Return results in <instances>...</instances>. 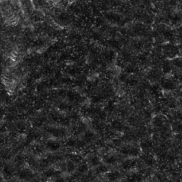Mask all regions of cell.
I'll list each match as a JSON object with an SVG mask.
<instances>
[{
  "label": "cell",
  "instance_id": "1",
  "mask_svg": "<svg viewBox=\"0 0 182 182\" xmlns=\"http://www.w3.org/2000/svg\"><path fill=\"white\" fill-rule=\"evenodd\" d=\"M164 53L168 58H174L179 53V48L174 45L167 44L163 48Z\"/></svg>",
  "mask_w": 182,
  "mask_h": 182
},
{
  "label": "cell",
  "instance_id": "2",
  "mask_svg": "<svg viewBox=\"0 0 182 182\" xmlns=\"http://www.w3.org/2000/svg\"><path fill=\"white\" fill-rule=\"evenodd\" d=\"M161 86L165 90H172L176 88V83L171 78L163 79L161 82Z\"/></svg>",
  "mask_w": 182,
  "mask_h": 182
},
{
  "label": "cell",
  "instance_id": "3",
  "mask_svg": "<svg viewBox=\"0 0 182 182\" xmlns=\"http://www.w3.org/2000/svg\"><path fill=\"white\" fill-rule=\"evenodd\" d=\"M120 152L124 155H132V156H137L139 154V150L135 147H132V146L123 147Z\"/></svg>",
  "mask_w": 182,
  "mask_h": 182
},
{
  "label": "cell",
  "instance_id": "4",
  "mask_svg": "<svg viewBox=\"0 0 182 182\" xmlns=\"http://www.w3.org/2000/svg\"><path fill=\"white\" fill-rule=\"evenodd\" d=\"M48 132L51 135L54 136L55 137H63L65 135V131L62 129L59 128H48Z\"/></svg>",
  "mask_w": 182,
  "mask_h": 182
},
{
  "label": "cell",
  "instance_id": "5",
  "mask_svg": "<svg viewBox=\"0 0 182 182\" xmlns=\"http://www.w3.org/2000/svg\"><path fill=\"white\" fill-rule=\"evenodd\" d=\"M33 176V174L32 173V171H30L29 169H23L19 173V179L23 180H27L31 178H32Z\"/></svg>",
  "mask_w": 182,
  "mask_h": 182
},
{
  "label": "cell",
  "instance_id": "6",
  "mask_svg": "<svg viewBox=\"0 0 182 182\" xmlns=\"http://www.w3.org/2000/svg\"><path fill=\"white\" fill-rule=\"evenodd\" d=\"M137 164V162L136 160L127 159L122 162V168L124 169V170L130 169L136 166Z\"/></svg>",
  "mask_w": 182,
  "mask_h": 182
},
{
  "label": "cell",
  "instance_id": "7",
  "mask_svg": "<svg viewBox=\"0 0 182 182\" xmlns=\"http://www.w3.org/2000/svg\"><path fill=\"white\" fill-rule=\"evenodd\" d=\"M46 146L48 149L51 151H56L61 147V144L57 141L48 140L46 144Z\"/></svg>",
  "mask_w": 182,
  "mask_h": 182
},
{
  "label": "cell",
  "instance_id": "8",
  "mask_svg": "<svg viewBox=\"0 0 182 182\" xmlns=\"http://www.w3.org/2000/svg\"><path fill=\"white\" fill-rule=\"evenodd\" d=\"M142 179V176L141 174L132 173L129 175L127 178V182H139Z\"/></svg>",
  "mask_w": 182,
  "mask_h": 182
},
{
  "label": "cell",
  "instance_id": "9",
  "mask_svg": "<svg viewBox=\"0 0 182 182\" xmlns=\"http://www.w3.org/2000/svg\"><path fill=\"white\" fill-rule=\"evenodd\" d=\"M120 176V172L117 171H113L110 172H108L107 174V179L109 181H115L116 180L119 179V177Z\"/></svg>",
  "mask_w": 182,
  "mask_h": 182
},
{
  "label": "cell",
  "instance_id": "10",
  "mask_svg": "<svg viewBox=\"0 0 182 182\" xmlns=\"http://www.w3.org/2000/svg\"><path fill=\"white\" fill-rule=\"evenodd\" d=\"M160 73L157 70H152L151 71L148 73V78L150 80L152 81H156L159 79Z\"/></svg>",
  "mask_w": 182,
  "mask_h": 182
},
{
  "label": "cell",
  "instance_id": "11",
  "mask_svg": "<svg viewBox=\"0 0 182 182\" xmlns=\"http://www.w3.org/2000/svg\"><path fill=\"white\" fill-rule=\"evenodd\" d=\"M94 137H95V135L93 132L91 131H87L85 134H84V141L86 142H90L91 141L93 140Z\"/></svg>",
  "mask_w": 182,
  "mask_h": 182
},
{
  "label": "cell",
  "instance_id": "12",
  "mask_svg": "<svg viewBox=\"0 0 182 182\" xmlns=\"http://www.w3.org/2000/svg\"><path fill=\"white\" fill-rule=\"evenodd\" d=\"M58 174V171H55V169H48L46 171H44V173L45 177H48V178L54 177V176L57 175Z\"/></svg>",
  "mask_w": 182,
  "mask_h": 182
},
{
  "label": "cell",
  "instance_id": "13",
  "mask_svg": "<svg viewBox=\"0 0 182 182\" xmlns=\"http://www.w3.org/2000/svg\"><path fill=\"white\" fill-rule=\"evenodd\" d=\"M104 162L108 164H114L117 162V158L115 156H106L104 158Z\"/></svg>",
  "mask_w": 182,
  "mask_h": 182
},
{
  "label": "cell",
  "instance_id": "14",
  "mask_svg": "<svg viewBox=\"0 0 182 182\" xmlns=\"http://www.w3.org/2000/svg\"><path fill=\"white\" fill-rule=\"evenodd\" d=\"M31 151L33 153H34L35 155H39L43 152V149L41 148V146H40L39 144H33L31 146Z\"/></svg>",
  "mask_w": 182,
  "mask_h": 182
},
{
  "label": "cell",
  "instance_id": "15",
  "mask_svg": "<svg viewBox=\"0 0 182 182\" xmlns=\"http://www.w3.org/2000/svg\"><path fill=\"white\" fill-rule=\"evenodd\" d=\"M163 71L165 73H169L171 70V64L169 61H164L162 64Z\"/></svg>",
  "mask_w": 182,
  "mask_h": 182
},
{
  "label": "cell",
  "instance_id": "16",
  "mask_svg": "<svg viewBox=\"0 0 182 182\" xmlns=\"http://www.w3.org/2000/svg\"><path fill=\"white\" fill-rule=\"evenodd\" d=\"M172 64H173L175 67H177V68H178L182 71V58H174V60L172 61Z\"/></svg>",
  "mask_w": 182,
  "mask_h": 182
},
{
  "label": "cell",
  "instance_id": "17",
  "mask_svg": "<svg viewBox=\"0 0 182 182\" xmlns=\"http://www.w3.org/2000/svg\"><path fill=\"white\" fill-rule=\"evenodd\" d=\"M66 169L68 172L71 173V172H73L75 169V166L74 163L71 162V161H68V162L66 163Z\"/></svg>",
  "mask_w": 182,
  "mask_h": 182
},
{
  "label": "cell",
  "instance_id": "18",
  "mask_svg": "<svg viewBox=\"0 0 182 182\" xmlns=\"http://www.w3.org/2000/svg\"><path fill=\"white\" fill-rule=\"evenodd\" d=\"M90 163L92 166H99L100 164V161L99 158L96 157V156H93L90 158Z\"/></svg>",
  "mask_w": 182,
  "mask_h": 182
},
{
  "label": "cell",
  "instance_id": "19",
  "mask_svg": "<svg viewBox=\"0 0 182 182\" xmlns=\"http://www.w3.org/2000/svg\"><path fill=\"white\" fill-rule=\"evenodd\" d=\"M3 174L5 177H10L12 176V174H13V171L11 170V169L8 166H4V168L3 169Z\"/></svg>",
  "mask_w": 182,
  "mask_h": 182
},
{
  "label": "cell",
  "instance_id": "20",
  "mask_svg": "<svg viewBox=\"0 0 182 182\" xmlns=\"http://www.w3.org/2000/svg\"><path fill=\"white\" fill-rule=\"evenodd\" d=\"M112 127H113L115 130H121L123 127V125L121 122L118 120H115L112 122Z\"/></svg>",
  "mask_w": 182,
  "mask_h": 182
},
{
  "label": "cell",
  "instance_id": "21",
  "mask_svg": "<svg viewBox=\"0 0 182 182\" xmlns=\"http://www.w3.org/2000/svg\"><path fill=\"white\" fill-rule=\"evenodd\" d=\"M108 171V167L105 165H99L97 167L96 169H95V171H96L97 174H103V173L107 172Z\"/></svg>",
  "mask_w": 182,
  "mask_h": 182
},
{
  "label": "cell",
  "instance_id": "22",
  "mask_svg": "<svg viewBox=\"0 0 182 182\" xmlns=\"http://www.w3.org/2000/svg\"><path fill=\"white\" fill-rule=\"evenodd\" d=\"M144 161L145 162L146 164H149V165H152L154 162H155V160L153 159L152 157H151L150 155H146L143 157Z\"/></svg>",
  "mask_w": 182,
  "mask_h": 182
},
{
  "label": "cell",
  "instance_id": "23",
  "mask_svg": "<svg viewBox=\"0 0 182 182\" xmlns=\"http://www.w3.org/2000/svg\"><path fill=\"white\" fill-rule=\"evenodd\" d=\"M154 124L156 125V126H162L163 124H164V120L161 117H156L154 120Z\"/></svg>",
  "mask_w": 182,
  "mask_h": 182
},
{
  "label": "cell",
  "instance_id": "24",
  "mask_svg": "<svg viewBox=\"0 0 182 182\" xmlns=\"http://www.w3.org/2000/svg\"><path fill=\"white\" fill-rule=\"evenodd\" d=\"M88 170V166L87 164H83L82 165H80L78 169V172H80L81 174H83V173H86V171Z\"/></svg>",
  "mask_w": 182,
  "mask_h": 182
},
{
  "label": "cell",
  "instance_id": "25",
  "mask_svg": "<svg viewBox=\"0 0 182 182\" xmlns=\"http://www.w3.org/2000/svg\"><path fill=\"white\" fill-rule=\"evenodd\" d=\"M142 148H144V149H148V148H149V147H151L152 145V144L151 142H149V141H145V142H142Z\"/></svg>",
  "mask_w": 182,
  "mask_h": 182
},
{
  "label": "cell",
  "instance_id": "26",
  "mask_svg": "<svg viewBox=\"0 0 182 182\" xmlns=\"http://www.w3.org/2000/svg\"><path fill=\"white\" fill-rule=\"evenodd\" d=\"M175 78L182 83V73H179L175 75Z\"/></svg>",
  "mask_w": 182,
  "mask_h": 182
},
{
  "label": "cell",
  "instance_id": "27",
  "mask_svg": "<svg viewBox=\"0 0 182 182\" xmlns=\"http://www.w3.org/2000/svg\"><path fill=\"white\" fill-rule=\"evenodd\" d=\"M181 108H182V100H181Z\"/></svg>",
  "mask_w": 182,
  "mask_h": 182
},
{
  "label": "cell",
  "instance_id": "28",
  "mask_svg": "<svg viewBox=\"0 0 182 182\" xmlns=\"http://www.w3.org/2000/svg\"><path fill=\"white\" fill-rule=\"evenodd\" d=\"M98 182H102V181H98Z\"/></svg>",
  "mask_w": 182,
  "mask_h": 182
},
{
  "label": "cell",
  "instance_id": "29",
  "mask_svg": "<svg viewBox=\"0 0 182 182\" xmlns=\"http://www.w3.org/2000/svg\"><path fill=\"white\" fill-rule=\"evenodd\" d=\"M121 182H123V181H121Z\"/></svg>",
  "mask_w": 182,
  "mask_h": 182
}]
</instances>
